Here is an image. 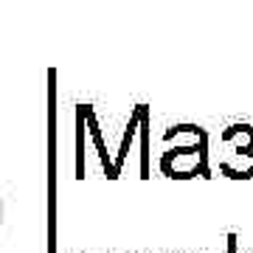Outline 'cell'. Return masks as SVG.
<instances>
[{
  "label": "cell",
  "instance_id": "5b68a950",
  "mask_svg": "<svg viewBox=\"0 0 253 253\" xmlns=\"http://www.w3.org/2000/svg\"><path fill=\"white\" fill-rule=\"evenodd\" d=\"M251 253H253V251H251Z\"/></svg>",
  "mask_w": 253,
  "mask_h": 253
},
{
  "label": "cell",
  "instance_id": "6da1fadb",
  "mask_svg": "<svg viewBox=\"0 0 253 253\" xmlns=\"http://www.w3.org/2000/svg\"><path fill=\"white\" fill-rule=\"evenodd\" d=\"M161 169L172 180H191V177H211L208 174V132L203 126L194 129L191 144L166 149L161 158Z\"/></svg>",
  "mask_w": 253,
  "mask_h": 253
},
{
  "label": "cell",
  "instance_id": "277c9868",
  "mask_svg": "<svg viewBox=\"0 0 253 253\" xmlns=\"http://www.w3.org/2000/svg\"><path fill=\"white\" fill-rule=\"evenodd\" d=\"M0 225H3V197H0Z\"/></svg>",
  "mask_w": 253,
  "mask_h": 253
},
{
  "label": "cell",
  "instance_id": "3957f363",
  "mask_svg": "<svg viewBox=\"0 0 253 253\" xmlns=\"http://www.w3.org/2000/svg\"><path fill=\"white\" fill-rule=\"evenodd\" d=\"M82 110H84V118H87V124H90L93 141H96V146H99V155H101V161H104V166H107V177H110V180H116V177H118V174H116V166L110 163V155H107V149H104V141H101L99 124H96V116H93L90 104H82Z\"/></svg>",
  "mask_w": 253,
  "mask_h": 253
},
{
  "label": "cell",
  "instance_id": "7a4b0ae2",
  "mask_svg": "<svg viewBox=\"0 0 253 253\" xmlns=\"http://www.w3.org/2000/svg\"><path fill=\"white\" fill-rule=\"evenodd\" d=\"M219 144L225 146V155L219 161V172L231 180H251L253 177V126L234 124L228 126Z\"/></svg>",
  "mask_w": 253,
  "mask_h": 253
}]
</instances>
